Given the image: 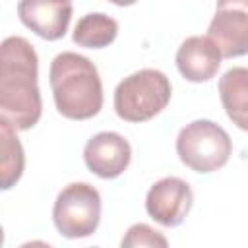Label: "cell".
I'll return each mask as SVG.
<instances>
[{"label": "cell", "instance_id": "6da1fadb", "mask_svg": "<svg viewBox=\"0 0 248 248\" xmlns=\"http://www.w3.org/2000/svg\"><path fill=\"white\" fill-rule=\"evenodd\" d=\"M39 58L23 37H8L0 46V120L16 130L33 128L43 112Z\"/></svg>", "mask_w": 248, "mask_h": 248}, {"label": "cell", "instance_id": "7a4b0ae2", "mask_svg": "<svg viewBox=\"0 0 248 248\" xmlns=\"http://www.w3.org/2000/svg\"><path fill=\"white\" fill-rule=\"evenodd\" d=\"M48 81L58 112L72 120H87L103 108V83L97 66L78 52L54 56Z\"/></svg>", "mask_w": 248, "mask_h": 248}, {"label": "cell", "instance_id": "3957f363", "mask_svg": "<svg viewBox=\"0 0 248 248\" xmlns=\"http://www.w3.org/2000/svg\"><path fill=\"white\" fill-rule=\"evenodd\" d=\"M170 93V81L161 70L143 68L116 85L114 110L126 122H145L169 105Z\"/></svg>", "mask_w": 248, "mask_h": 248}, {"label": "cell", "instance_id": "277c9868", "mask_svg": "<svg viewBox=\"0 0 248 248\" xmlns=\"http://www.w3.org/2000/svg\"><path fill=\"white\" fill-rule=\"evenodd\" d=\"M180 161L196 172H213L227 165L232 153L229 134L211 120H194L186 124L176 138Z\"/></svg>", "mask_w": 248, "mask_h": 248}, {"label": "cell", "instance_id": "5b68a950", "mask_svg": "<svg viewBox=\"0 0 248 248\" xmlns=\"http://www.w3.org/2000/svg\"><path fill=\"white\" fill-rule=\"evenodd\" d=\"M52 221L66 238L91 236L101 221V194L87 182L68 184L54 202Z\"/></svg>", "mask_w": 248, "mask_h": 248}, {"label": "cell", "instance_id": "8992f818", "mask_svg": "<svg viewBox=\"0 0 248 248\" xmlns=\"http://www.w3.org/2000/svg\"><path fill=\"white\" fill-rule=\"evenodd\" d=\"M207 37L215 41L223 58L248 54V0H217Z\"/></svg>", "mask_w": 248, "mask_h": 248}, {"label": "cell", "instance_id": "52a82bcc", "mask_svg": "<svg viewBox=\"0 0 248 248\" xmlns=\"http://www.w3.org/2000/svg\"><path fill=\"white\" fill-rule=\"evenodd\" d=\"M194 202L192 188L186 180L167 176L157 180L145 196V211L163 227H176L190 213Z\"/></svg>", "mask_w": 248, "mask_h": 248}, {"label": "cell", "instance_id": "ba28073f", "mask_svg": "<svg viewBox=\"0 0 248 248\" xmlns=\"http://www.w3.org/2000/svg\"><path fill=\"white\" fill-rule=\"evenodd\" d=\"M132 159V147L126 138L116 132H99L83 147L87 169L99 178L120 176Z\"/></svg>", "mask_w": 248, "mask_h": 248}, {"label": "cell", "instance_id": "9c48e42d", "mask_svg": "<svg viewBox=\"0 0 248 248\" xmlns=\"http://www.w3.org/2000/svg\"><path fill=\"white\" fill-rule=\"evenodd\" d=\"M70 0H19L17 16L37 37L46 41L62 39L72 19Z\"/></svg>", "mask_w": 248, "mask_h": 248}, {"label": "cell", "instance_id": "30bf717a", "mask_svg": "<svg viewBox=\"0 0 248 248\" xmlns=\"http://www.w3.org/2000/svg\"><path fill=\"white\" fill-rule=\"evenodd\" d=\"M221 50L213 39L194 35L188 37L176 50V68L184 79L202 83L215 78L221 66Z\"/></svg>", "mask_w": 248, "mask_h": 248}, {"label": "cell", "instance_id": "8fae6325", "mask_svg": "<svg viewBox=\"0 0 248 248\" xmlns=\"http://www.w3.org/2000/svg\"><path fill=\"white\" fill-rule=\"evenodd\" d=\"M219 97L232 124L248 132V68L227 70L219 79Z\"/></svg>", "mask_w": 248, "mask_h": 248}, {"label": "cell", "instance_id": "7c38bea8", "mask_svg": "<svg viewBox=\"0 0 248 248\" xmlns=\"http://www.w3.org/2000/svg\"><path fill=\"white\" fill-rule=\"evenodd\" d=\"M118 35V23L107 14L95 12L83 16L74 27V43L85 48H103L108 46Z\"/></svg>", "mask_w": 248, "mask_h": 248}, {"label": "cell", "instance_id": "4fadbf2b", "mask_svg": "<svg viewBox=\"0 0 248 248\" xmlns=\"http://www.w3.org/2000/svg\"><path fill=\"white\" fill-rule=\"evenodd\" d=\"M0 136H2V190H10L23 172V147L16 136V128L4 120H0Z\"/></svg>", "mask_w": 248, "mask_h": 248}, {"label": "cell", "instance_id": "5bb4252c", "mask_svg": "<svg viewBox=\"0 0 248 248\" xmlns=\"http://www.w3.org/2000/svg\"><path fill=\"white\" fill-rule=\"evenodd\" d=\"M167 244H169L167 238L159 231L151 229L145 223L132 225L128 229L126 236L122 238V246L124 248H138V246H155V248L159 246V248H167Z\"/></svg>", "mask_w": 248, "mask_h": 248}, {"label": "cell", "instance_id": "9a60e30c", "mask_svg": "<svg viewBox=\"0 0 248 248\" xmlns=\"http://www.w3.org/2000/svg\"><path fill=\"white\" fill-rule=\"evenodd\" d=\"M108 2H112V4H116V6H132V4H136L138 0H108Z\"/></svg>", "mask_w": 248, "mask_h": 248}]
</instances>
